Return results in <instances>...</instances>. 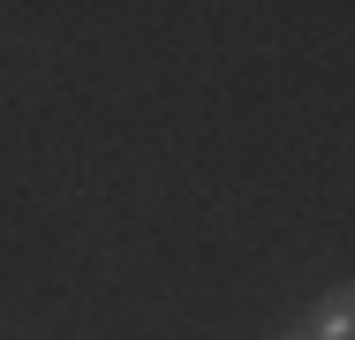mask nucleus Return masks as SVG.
<instances>
[{"mask_svg":"<svg viewBox=\"0 0 355 340\" xmlns=\"http://www.w3.org/2000/svg\"><path fill=\"white\" fill-rule=\"evenodd\" d=\"M318 340H355V280H340V287H325L318 303H310V318H302Z\"/></svg>","mask_w":355,"mask_h":340,"instance_id":"obj_1","label":"nucleus"},{"mask_svg":"<svg viewBox=\"0 0 355 340\" xmlns=\"http://www.w3.org/2000/svg\"><path fill=\"white\" fill-rule=\"evenodd\" d=\"M272 340H318V333H310V325H287V333H272Z\"/></svg>","mask_w":355,"mask_h":340,"instance_id":"obj_2","label":"nucleus"}]
</instances>
